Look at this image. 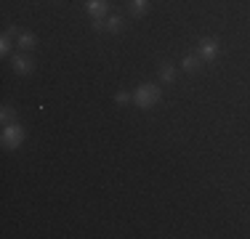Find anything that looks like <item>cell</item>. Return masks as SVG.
Wrapping results in <instances>:
<instances>
[{
	"label": "cell",
	"instance_id": "obj_1",
	"mask_svg": "<svg viewBox=\"0 0 250 239\" xmlns=\"http://www.w3.org/2000/svg\"><path fill=\"white\" fill-rule=\"evenodd\" d=\"M160 99H163V91H160V85H154V82H144V85H139L133 91V104L141 106V109H152Z\"/></svg>",
	"mask_w": 250,
	"mask_h": 239
},
{
	"label": "cell",
	"instance_id": "obj_2",
	"mask_svg": "<svg viewBox=\"0 0 250 239\" xmlns=\"http://www.w3.org/2000/svg\"><path fill=\"white\" fill-rule=\"evenodd\" d=\"M24 128H21L19 122H8L3 125V133H0V143H3V149H19L21 143H24Z\"/></svg>",
	"mask_w": 250,
	"mask_h": 239
},
{
	"label": "cell",
	"instance_id": "obj_3",
	"mask_svg": "<svg viewBox=\"0 0 250 239\" xmlns=\"http://www.w3.org/2000/svg\"><path fill=\"white\" fill-rule=\"evenodd\" d=\"M197 56L205 64H213L218 59V40L216 38H202L200 45H197Z\"/></svg>",
	"mask_w": 250,
	"mask_h": 239
},
{
	"label": "cell",
	"instance_id": "obj_4",
	"mask_svg": "<svg viewBox=\"0 0 250 239\" xmlns=\"http://www.w3.org/2000/svg\"><path fill=\"white\" fill-rule=\"evenodd\" d=\"M11 67H14L16 75H29V72L35 69V61H32V56H27V53H16V56L11 59Z\"/></svg>",
	"mask_w": 250,
	"mask_h": 239
},
{
	"label": "cell",
	"instance_id": "obj_5",
	"mask_svg": "<svg viewBox=\"0 0 250 239\" xmlns=\"http://www.w3.org/2000/svg\"><path fill=\"white\" fill-rule=\"evenodd\" d=\"M85 11L91 14V19H104L109 5H106V0H85Z\"/></svg>",
	"mask_w": 250,
	"mask_h": 239
},
{
	"label": "cell",
	"instance_id": "obj_6",
	"mask_svg": "<svg viewBox=\"0 0 250 239\" xmlns=\"http://www.w3.org/2000/svg\"><path fill=\"white\" fill-rule=\"evenodd\" d=\"M202 64H205V61H202L197 53H187V56H184V61H181V67H184V72H200Z\"/></svg>",
	"mask_w": 250,
	"mask_h": 239
},
{
	"label": "cell",
	"instance_id": "obj_7",
	"mask_svg": "<svg viewBox=\"0 0 250 239\" xmlns=\"http://www.w3.org/2000/svg\"><path fill=\"white\" fill-rule=\"evenodd\" d=\"M16 45H19L21 51H32V48L38 45V38H35L32 32H19L16 35Z\"/></svg>",
	"mask_w": 250,
	"mask_h": 239
},
{
	"label": "cell",
	"instance_id": "obj_8",
	"mask_svg": "<svg viewBox=\"0 0 250 239\" xmlns=\"http://www.w3.org/2000/svg\"><path fill=\"white\" fill-rule=\"evenodd\" d=\"M160 80H163L165 85L176 82V69H173V64H163V67H160Z\"/></svg>",
	"mask_w": 250,
	"mask_h": 239
},
{
	"label": "cell",
	"instance_id": "obj_9",
	"mask_svg": "<svg viewBox=\"0 0 250 239\" xmlns=\"http://www.w3.org/2000/svg\"><path fill=\"white\" fill-rule=\"evenodd\" d=\"M149 11V0H130V14L133 16H144Z\"/></svg>",
	"mask_w": 250,
	"mask_h": 239
},
{
	"label": "cell",
	"instance_id": "obj_10",
	"mask_svg": "<svg viewBox=\"0 0 250 239\" xmlns=\"http://www.w3.org/2000/svg\"><path fill=\"white\" fill-rule=\"evenodd\" d=\"M11 35H14V29H8V32L0 38V53H3V56H8V53H11Z\"/></svg>",
	"mask_w": 250,
	"mask_h": 239
},
{
	"label": "cell",
	"instance_id": "obj_11",
	"mask_svg": "<svg viewBox=\"0 0 250 239\" xmlns=\"http://www.w3.org/2000/svg\"><path fill=\"white\" fill-rule=\"evenodd\" d=\"M106 29H109V32H120V29H123V19H120V16H109V19H106Z\"/></svg>",
	"mask_w": 250,
	"mask_h": 239
},
{
	"label": "cell",
	"instance_id": "obj_12",
	"mask_svg": "<svg viewBox=\"0 0 250 239\" xmlns=\"http://www.w3.org/2000/svg\"><path fill=\"white\" fill-rule=\"evenodd\" d=\"M0 122L3 125L14 122V112H11V106H3V112H0Z\"/></svg>",
	"mask_w": 250,
	"mask_h": 239
},
{
	"label": "cell",
	"instance_id": "obj_13",
	"mask_svg": "<svg viewBox=\"0 0 250 239\" xmlns=\"http://www.w3.org/2000/svg\"><path fill=\"white\" fill-rule=\"evenodd\" d=\"M130 99H133V96L125 93V91H117V93H115V101H117V104H128Z\"/></svg>",
	"mask_w": 250,
	"mask_h": 239
}]
</instances>
